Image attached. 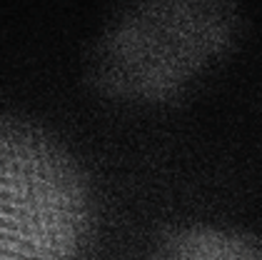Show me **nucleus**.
Wrapping results in <instances>:
<instances>
[{"label": "nucleus", "mask_w": 262, "mask_h": 260, "mask_svg": "<svg viewBox=\"0 0 262 260\" xmlns=\"http://www.w3.org/2000/svg\"><path fill=\"white\" fill-rule=\"evenodd\" d=\"M235 18L207 3H158L118 20L95 53L98 83L125 100H162L232 43Z\"/></svg>", "instance_id": "nucleus-2"}, {"label": "nucleus", "mask_w": 262, "mask_h": 260, "mask_svg": "<svg viewBox=\"0 0 262 260\" xmlns=\"http://www.w3.org/2000/svg\"><path fill=\"white\" fill-rule=\"evenodd\" d=\"M167 260H255L235 238L220 233H192L172 245Z\"/></svg>", "instance_id": "nucleus-3"}, {"label": "nucleus", "mask_w": 262, "mask_h": 260, "mask_svg": "<svg viewBox=\"0 0 262 260\" xmlns=\"http://www.w3.org/2000/svg\"><path fill=\"white\" fill-rule=\"evenodd\" d=\"M85 213L70 153L35 125L0 120V260H68Z\"/></svg>", "instance_id": "nucleus-1"}]
</instances>
